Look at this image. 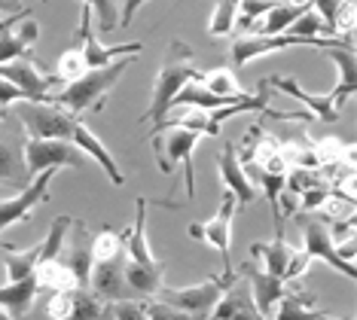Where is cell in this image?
I'll use <instances>...</instances> for the list:
<instances>
[{
  "mask_svg": "<svg viewBox=\"0 0 357 320\" xmlns=\"http://www.w3.org/2000/svg\"><path fill=\"white\" fill-rule=\"evenodd\" d=\"M202 79V68H196V59H192V49L183 43V40H172L165 49V59H162V68L153 79V98L150 107L144 113L147 122H162L168 113V107L177 98V92L186 83H199Z\"/></svg>",
  "mask_w": 357,
  "mask_h": 320,
  "instance_id": "obj_2",
  "label": "cell"
},
{
  "mask_svg": "<svg viewBox=\"0 0 357 320\" xmlns=\"http://www.w3.org/2000/svg\"><path fill=\"white\" fill-rule=\"evenodd\" d=\"M278 3L284 0H241L238 3V19H235V28L241 31V34H248L250 28H254V22H259L269 10H275Z\"/></svg>",
  "mask_w": 357,
  "mask_h": 320,
  "instance_id": "obj_35",
  "label": "cell"
},
{
  "mask_svg": "<svg viewBox=\"0 0 357 320\" xmlns=\"http://www.w3.org/2000/svg\"><path fill=\"white\" fill-rule=\"evenodd\" d=\"M287 34H296V37H324V34H327L330 37V31H327V24H324V19L318 13L305 10L294 24H290Z\"/></svg>",
  "mask_w": 357,
  "mask_h": 320,
  "instance_id": "obj_39",
  "label": "cell"
},
{
  "mask_svg": "<svg viewBox=\"0 0 357 320\" xmlns=\"http://www.w3.org/2000/svg\"><path fill=\"white\" fill-rule=\"evenodd\" d=\"M64 247H68V262L77 287H89V275H92L95 257H92V232L86 229L83 220H70L68 235H64Z\"/></svg>",
  "mask_w": 357,
  "mask_h": 320,
  "instance_id": "obj_13",
  "label": "cell"
},
{
  "mask_svg": "<svg viewBox=\"0 0 357 320\" xmlns=\"http://www.w3.org/2000/svg\"><path fill=\"white\" fill-rule=\"evenodd\" d=\"M79 49H83V59L89 70L107 68L110 61L126 59V55H141L144 43H119V46H104L101 37L92 31V10L83 3V15H79Z\"/></svg>",
  "mask_w": 357,
  "mask_h": 320,
  "instance_id": "obj_10",
  "label": "cell"
},
{
  "mask_svg": "<svg viewBox=\"0 0 357 320\" xmlns=\"http://www.w3.org/2000/svg\"><path fill=\"white\" fill-rule=\"evenodd\" d=\"M308 266H312V257H308L305 250H294L287 272H284V284H290V281H296V277H303Z\"/></svg>",
  "mask_w": 357,
  "mask_h": 320,
  "instance_id": "obj_46",
  "label": "cell"
},
{
  "mask_svg": "<svg viewBox=\"0 0 357 320\" xmlns=\"http://www.w3.org/2000/svg\"><path fill=\"white\" fill-rule=\"evenodd\" d=\"M235 19H238V6L229 3V0H217L208 22V37H229L235 31Z\"/></svg>",
  "mask_w": 357,
  "mask_h": 320,
  "instance_id": "obj_33",
  "label": "cell"
},
{
  "mask_svg": "<svg viewBox=\"0 0 357 320\" xmlns=\"http://www.w3.org/2000/svg\"><path fill=\"white\" fill-rule=\"evenodd\" d=\"M89 10H95L98 15V24L101 31H116L119 28V0H83Z\"/></svg>",
  "mask_w": 357,
  "mask_h": 320,
  "instance_id": "obj_38",
  "label": "cell"
},
{
  "mask_svg": "<svg viewBox=\"0 0 357 320\" xmlns=\"http://www.w3.org/2000/svg\"><path fill=\"white\" fill-rule=\"evenodd\" d=\"M68 226H70V217H55V220H52V226H50V235H46V241H40V257H37V262L61 259L64 235H68Z\"/></svg>",
  "mask_w": 357,
  "mask_h": 320,
  "instance_id": "obj_34",
  "label": "cell"
},
{
  "mask_svg": "<svg viewBox=\"0 0 357 320\" xmlns=\"http://www.w3.org/2000/svg\"><path fill=\"white\" fill-rule=\"evenodd\" d=\"M70 141H74V144L79 146V150H83V153L89 155V159L98 162V165L104 168V174L110 177V183H113V186H123V183H126V174L119 171L116 159H113L110 150L101 144V137L95 135V131L89 128L83 119H77V125H74V135H70Z\"/></svg>",
  "mask_w": 357,
  "mask_h": 320,
  "instance_id": "obj_18",
  "label": "cell"
},
{
  "mask_svg": "<svg viewBox=\"0 0 357 320\" xmlns=\"http://www.w3.org/2000/svg\"><path fill=\"white\" fill-rule=\"evenodd\" d=\"M144 311H147V320H205L196 314H186L181 308H172L159 299H144Z\"/></svg>",
  "mask_w": 357,
  "mask_h": 320,
  "instance_id": "obj_40",
  "label": "cell"
},
{
  "mask_svg": "<svg viewBox=\"0 0 357 320\" xmlns=\"http://www.w3.org/2000/svg\"><path fill=\"white\" fill-rule=\"evenodd\" d=\"M68 320H110L107 302H101L89 287L70 290V317Z\"/></svg>",
  "mask_w": 357,
  "mask_h": 320,
  "instance_id": "obj_27",
  "label": "cell"
},
{
  "mask_svg": "<svg viewBox=\"0 0 357 320\" xmlns=\"http://www.w3.org/2000/svg\"><path fill=\"white\" fill-rule=\"evenodd\" d=\"M305 10H312V3H308V0H284V3H278L275 10L266 13L259 22H254V28H257V34H263V37L287 34L290 24H294Z\"/></svg>",
  "mask_w": 357,
  "mask_h": 320,
  "instance_id": "obj_21",
  "label": "cell"
},
{
  "mask_svg": "<svg viewBox=\"0 0 357 320\" xmlns=\"http://www.w3.org/2000/svg\"><path fill=\"white\" fill-rule=\"evenodd\" d=\"M123 275H126L128 290L135 293V299H153L159 293V287H165L162 284V277H165V262L156 259V262H150V266H141V262L126 259Z\"/></svg>",
  "mask_w": 357,
  "mask_h": 320,
  "instance_id": "obj_19",
  "label": "cell"
},
{
  "mask_svg": "<svg viewBox=\"0 0 357 320\" xmlns=\"http://www.w3.org/2000/svg\"><path fill=\"white\" fill-rule=\"evenodd\" d=\"M318 320H336V317H330V314H324V311H321V314H318Z\"/></svg>",
  "mask_w": 357,
  "mask_h": 320,
  "instance_id": "obj_52",
  "label": "cell"
},
{
  "mask_svg": "<svg viewBox=\"0 0 357 320\" xmlns=\"http://www.w3.org/2000/svg\"><path fill=\"white\" fill-rule=\"evenodd\" d=\"M86 59H83V49L74 46V49H68V52L59 59V68H55V79L64 86V83H74V79H79L86 73Z\"/></svg>",
  "mask_w": 357,
  "mask_h": 320,
  "instance_id": "obj_36",
  "label": "cell"
},
{
  "mask_svg": "<svg viewBox=\"0 0 357 320\" xmlns=\"http://www.w3.org/2000/svg\"><path fill=\"white\" fill-rule=\"evenodd\" d=\"M19 101H31L28 92H22L19 86H13L10 79L0 77V116H3L6 110H10V104H19Z\"/></svg>",
  "mask_w": 357,
  "mask_h": 320,
  "instance_id": "obj_45",
  "label": "cell"
},
{
  "mask_svg": "<svg viewBox=\"0 0 357 320\" xmlns=\"http://www.w3.org/2000/svg\"><path fill=\"white\" fill-rule=\"evenodd\" d=\"M55 174H59V168L40 171V174L31 180L25 190L15 195V199L0 201V235H3V229H10L13 223H19V220H31V211H34L43 199H50V183H52Z\"/></svg>",
  "mask_w": 357,
  "mask_h": 320,
  "instance_id": "obj_11",
  "label": "cell"
},
{
  "mask_svg": "<svg viewBox=\"0 0 357 320\" xmlns=\"http://www.w3.org/2000/svg\"><path fill=\"white\" fill-rule=\"evenodd\" d=\"M250 257L263 262V272H269V275L284 281V272H287V266H290L294 247H290L287 238H284V229H275L272 241L269 244H254V247H250Z\"/></svg>",
  "mask_w": 357,
  "mask_h": 320,
  "instance_id": "obj_20",
  "label": "cell"
},
{
  "mask_svg": "<svg viewBox=\"0 0 357 320\" xmlns=\"http://www.w3.org/2000/svg\"><path fill=\"white\" fill-rule=\"evenodd\" d=\"M312 150H314V155H318L321 165L339 168V165H348V162H351L354 146L351 144H342L339 137H324V141H318Z\"/></svg>",
  "mask_w": 357,
  "mask_h": 320,
  "instance_id": "obj_32",
  "label": "cell"
},
{
  "mask_svg": "<svg viewBox=\"0 0 357 320\" xmlns=\"http://www.w3.org/2000/svg\"><path fill=\"white\" fill-rule=\"evenodd\" d=\"M37 257H40V244H34V247H28V250H15V247L6 250V253H3L6 284L22 281V277L34 275V268H37Z\"/></svg>",
  "mask_w": 357,
  "mask_h": 320,
  "instance_id": "obj_30",
  "label": "cell"
},
{
  "mask_svg": "<svg viewBox=\"0 0 357 320\" xmlns=\"http://www.w3.org/2000/svg\"><path fill=\"white\" fill-rule=\"evenodd\" d=\"M144 3H147V0H126V3H123V13H119V15H123V19H119V28H128V24L135 22V15H137V10H141Z\"/></svg>",
  "mask_w": 357,
  "mask_h": 320,
  "instance_id": "obj_47",
  "label": "cell"
},
{
  "mask_svg": "<svg viewBox=\"0 0 357 320\" xmlns=\"http://www.w3.org/2000/svg\"><path fill=\"white\" fill-rule=\"evenodd\" d=\"M324 52L333 59V64H336L339 70V83H336V92L345 98L354 95V86H357V68H354V43H333L327 46Z\"/></svg>",
  "mask_w": 357,
  "mask_h": 320,
  "instance_id": "obj_24",
  "label": "cell"
},
{
  "mask_svg": "<svg viewBox=\"0 0 357 320\" xmlns=\"http://www.w3.org/2000/svg\"><path fill=\"white\" fill-rule=\"evenodd\" d=\"M135 61V55H126V59H116L110 61L107 68H98V70H86L79 79L74 83H64L52 92V104L64 107L70 116L83 119L86 113H95L101 110L104 101L110 98L113 86L123 79V73L128 70V64Z\"/></svg>",
  "mask_w": 357,
  "mask_h": 320,
  "instance_id": "obj_1",
  "label": "cell"
},
{
  "mask_svg": "<svg viewBox=\"0 0 357 320\" xmlns=\"http://www.w3.org/2000/svg\"><path fill=\"white\" fill-rule=\"evenodd\" d=\"M92 257L95 262H107V259H128L126 247V232L104 226L98 235H92Z\"/></svg>",
  "mask_w": 357,
  "mask_h": 320,
  "instance_id": "obj_29",
  "label": "cell"
},
{
  "mask_svg": "<svg viewBox=\"0 0 357 320\" xmlns=\"http://www.w3.org/2000/svg\"><path fill=\"white\" fill-rule=\"evenodd\" d=\"M202 141V135L181 125H165L159 122L156 131L150 137L153 155H156V165L162 174L172 177L177 165H183V177H186V199L196 201V177H192V153Z\"/></svg>",
  "mask_w": 357,
  "mask_h": 320,
  "instance_id": "obj_3",
  "label": "cell"
},
{
  "mask_svg": "<svg viewBox=\"0 0 357 320\" xmlns=\"http://www.w3.org/2000/svg\"><path fill=\"white\" fill-rule=\"evenodd\" d=\"M34 281L40 290H52V293H61V290H74L77 281L70 275V268L64 266L61 259H50V262H37L34 268Z\"/></svg>",
  "mask_w": 357,
  "mask_h": 320,
  "instance_id": "obj_28",
  "label": "cell"
},
{
  "mask_svg": "<svg viewBox=\"0 0 357 320\" xmlns=\"http://www.w3.org/2000/svg\"><path fill=\"white\" fill-rule=\"evenodd\" d=\"M13 22H15V15H10V19H0V31H3V28H10Z\"/></svg>",
  "mask_w": 357,
  "mask_h": 320,
  "instance_id": "obj_50",
  "label": "cell"
},
{
  "mask_svg": "<svg viewBox=\"0 0 357 320\" xmlns=\"http://www.w3.org/2000/svg\"><path fill=\"white\" fill-rule=\"evenodd\" d=\"M241 277L248 281V290H250V302H254V308L259 311V317L269 320L272 317V308L278 305V299L287 293V284L281 281V277H275L269 272H263V268H257L254 262H248V266H241Z\"/></svg>",
  "mask_w": 357,
  "mask_h": 320,
  "instance_id": "obj_15",
  "label": "cell"
},
{
  "mask_svg": "<svg viewBox=\"0 0 357 320\" xmlns=\"http://www.w3.org/2000/svg\"><path fill=\"white\" fill-rule=\"evenodd\" d=\"M229 320H263V317H259V311L254 308V302H250V299H248V302H245V305H241L238 311H235V314H232Z\"/></svg>",
  "mask_w": 357,
  "mask_h": 320,
  "instance_id": "obj_48",
  "label": "cell"
},
{
  "mask_svg": "<svg viewBox=\"0 0 357 320\" xmlns=\"http://www.w3.org/2000/svg\"><path fill=\"white\" fill-rule=\"evenodd\" d=\"M220 177H223V186L235 195V201H238V208H245L257 199V186L254 180H250L248 168L241 165L238 159V150H235L232 141H223V153H220Z\"/></svg>",
  "mask_w": 357,
  "mask_h": 320,
  "instance_id": "obj_17",
  "label": "cell"
},
{
  "mask_svg": "<svg viewBox=\"0 0 357 320\" xmlns=\"http://www.w3.org/2000/svg\"><path fill=\"white\" fill-rule=\"evenodd\" d=\"M22 0H0V13H19Z\"/></svg>",
  "mask_w": 357,
  "mask_h": 320,
  "instance_id": "obj_49",
  "label": "cell"
},
{
  "mask_svg": "<svg viewBox=\"0 0 357 320\" xmlns=\"http://www.w3.org/2000/svg\"><path fill=\"white\" fill-rule=\"evenodd\" d=\"M229 3H235V6H238V3H241V0H229Z\"/></svg>",
  "mask_w": 357,
  "mask_h": 320,
  "instance_id": "obj_53",
  "label": "cell"
},
{
  "mask_svg": "<svg viewBox=\"0 0 357 320\" xmlns=\"http://www.w3.org/2000/svg\"><path fill=\"white\" fill-rule=\"evenodd\" d=\"M40 296V287L34 281V275L22 277V281H13V284H3L0 287V308H6L13 317H25L34 302Z\"/></svg>",
  "mask_w": 357,
  "mask_h": 320,
  "instance_id": "obj_23",
  "label": "cell"
},
{
  "mask_svg": "<svg viewBox=\"0 0 357 320\" xmlns=\"http://www.w3.org/2000/svg\"><path fill=\"white\" fill-rule=\"evenodd\" d=\"M202 86L208 89V92L214 95H223V98H241L248 95L245 89L238 86V79H235V73L229 68H217V70H202Z\"/></svg>",
  "mask_w": 357,
  "mask_h": 320,
  "instance_id": "obj_31",
  "label": "cell"
},
{
  "mask_svg": "<svg viewBox=\"0 0 357 320\" xmlns=\"http://www.w3.org/2000/svg\"><path fill=\"white\" fill-rule=\"evenodd\" d=\"M266 83H269V86H278L281 92H287V95L299 98V101L308 107L312 119H321V122H339V116H342V104H345V98L339 95L336 89H333V92H327V95H312V92H303L296 79H290V77H269Z\"/></svg>",
  "mask_w": 357,
  "mask_h": 320,
  "instance_id": "obj_14",
  "label": "cell"
},
{
  "mask_svg": "<svg viewBox=\"0 0 357 320\" xmlns=\"http://www.w3.org/2000/svg\"><path fill=\"white\" fill-rule=\"evenodd\" d=\"M235 277H238V272L235 275H214V277H208V281L190 284V287H159L156 299L165 302V305H172V308L186 311V314H196V317L208 320L211 308L217 305V299L223 296V290L235 281Z\"/></svg>",
  "mask_w": 357,
  "mask_h": 320,
  "instance_id": "obj_5",
  "label": "cell"
},
{
  "mask_svg": "<svg viewBox=\"0 0 357 320\" xmlns=\"http://www.w3.org/2000/svg\"><path fill=\"white\" fill-rule=\"evenodd\" d=\"M308 3H312V10L324 19V24H327V31H330V37H336L339 10H342L345 3H351V0H308Z\"/></svg>",
  "mask_w": 357,
  "mask_h": 320,
  "instance_id": "obj_41",
  "label": "cell"
},
{
  "mask_svg": "<svg viewBox=\"0 0 357 320\" xmlns=\"http://www.w3.org/2000/svg\"><path fill=\"white\" fill-rule=\"evenodd\" d=\"M333 43H354L351 37H296V34H275V37H263V34H238L229 46V64L232 68H245L254 59L263 55L281 52V49H296V46H314V49H327Z\"/></svg>",
  "mask_w": 357,
  "mask_h": 320,
  "instance_id": "obj_4",
  "label": "cell"
},
{
  "mask_svg": "<svg viewBox=\"0 0 357 320\" xmlns=\"http://www.w3.org/2000/svg\"><path fill=\"white\" fill-rule=\"evenodd\" d=\"M0 77L10 79L13 86H19L22 92H28L31 101H52V89L61 86L55 77H43L31 59H15L0 64Z\"/></svg>",
  "mask_w": 357,
  "mask_h": 320,
  "instance_id": "obj_12",
  "label": "cell"
},
{
  "mask_svg": "<svg viewBox=\"0 0 357 320\" xmlns=\"http://www.w3.org/2000/svg\"><path fill=\"white\" fill-rule=\"evenodd\" d=\"M22 144L15 141V135H0V180H6V183H25L28 180Z\"/></svg>",
  "mask_w": 357,
  "mask_h": 320,
  "instance_id": "obj_25",
  "label": "cell"
},
{
  "mask_svg": "<svg viewBox=\"0 0 357 320\" xmlns=\"http://www.w3.org/2000/svg\"><path fill=\"white\" fill-rule=\"evenodd\" d=\"M135 208H137L135 223L126 229L128 259L141 262V266H150V262H156V257H153V250H150V244H147V208H150V201L147 199H137Z\"/></svg>",
  "mask_w": 357,
  "mask_h": 320,
  "instance_id": "obj_22",
  "label": "cell"
},
{
  "mask_svg": "<svg viewBox=\"0 0 357 320\" xmlns=\"http://www.w3.org/2000/svg\"><path fill=\"white\" fill-rule=\"evenodd\" d=\"M110 320H147L141 299H123V302H110Z\"/></svg>",
  "mask_w": 357,
  "mask_h": 320,
  "instance_id": "obj_42",
  "label": "cell"
},
{
  "mask_svg": "<svg viewBox=\"0 0 357 320\" xmlns=\"http://www.w3.org/2000/svg\"><path fill=\"white\" fill-rule=\"evenodd\" d=\"M10 31H13V37L19 40L22 46H28V49H34L37 40H40V22L34 19V13H31V10L15 15V22H13Z\"/></svg>",
  "mask_w": 357,
  "mask_h": 320,
  "instance_id": "obj_37",
  "label": "cell"
},
{
  "mask_svg": "<svg viewBox=\"0 0 357 320\" xmlns=\"http://www.w3.org/2000/svg\"><path fill=\"white\" fill-rule=\"evenodd\" d=\"M235 213H238V201H235V195L229 190H223L217 213L208 223H199V241L220 253L223 275H235V268H232V220H235Z\"/></svg>",
  "mask_w": 357,
  "mask_h": 320,
  "instance_id": "obj_9",
  "label": "cell"
},
{
  "mask_svg": "<svg viewBox=\"0 0 357 320\" xmlns=\"http://www.w3.org/2000/svg\"><path fill=\"white\" fill-rule=\"evenodd\" d=\"M272 311H275L272 320H318V314H321V311L314 308V296L305 290L284 293Z\"/></svg>",
  "mask_w": 357,
  "mask_h": 320,
  "instance_id": "obj_26",
  "label": "cell"
},
{
  "mask_svg": "<svg viewBox=\"0 0 357 320\" xmlns=\"http://www.w3.org/2000/svg\"><path fill=\"white\" fill-rule=\"evenodd\" d=\"M86 162V153L74 141L61 137H25V171L40 174L46 168H79Z\"/></svg>",
  "mask_w": 357,
  "mask_h": 320,
  "instance_id": "obj_8",
  "label": "cell"
},
{
  "mask_svg": "<svg viewBox=\"0 0 357 320\" xmlns=\"http://www.w3.org/2000/svg\"><path fill=\"white\" fill-rule=\"evenodd\" d=\"M46 317L50 320H68L70 317V290L52 293L50 302H46Z\"/></svg>",
  "mask_w": 357,
  "mask_h": 320,
  "instance_id": "obj_44",
  "label": "cell"
},
{
  "mask_svg": "<svg viewBox=\"0 0 357 320\" xmlns=\"http://www.w3.org/2000/svg\"><path fill=\"white\" fill-rule=\"evenodd\" d=\"M126 259H107V262H95L92 275H89V290L95 293L101 302H123V299H135V293L128 290L126 275H123Z\"/></svg>",
  "mask_w": 357,
  "mask_h": 320,
  "instance_id": "obj_16",
  "label": "cell"
},
{
  "mask_svg": "<svg viewBox=\"0 0 357 320\" xmlns=\"http://www.w3.org/2000/svg\"><path fill=\"white\" fill-rule=\"evenodd\" d=\"M299 226H303V238H305V253L314 259H324L333 272L345 275L348 281H357V268L354 262H345L336 253V238L330 232V217H321V213H296Z\"/></svg>",
  "mask_w": 357,
  "mask_h": 320,
  "instance_id": "obj_7",
  "label": "cell"
},
{
  "mask_svg": "<svg viewBox=\"0 0 357 320\" xmlns=\"http://www.w3.org/2000/svg\"><path fill=\"white\" fill-rule=\"evenodd\" d=\"M10 28H13V24H10ZM10 28L0 31V64L15 61V59H28V52H31L28 46H22L19 40L13 37V31H10Z\"/></svg>",
  "mask_w": 357,
  "mask_h": 320,
  "instance_id": "obj_43",
  "label": "cell"
},
{
  "mask_svg": "<svg viewBox=\"0 0 357 320\" xmlns=\"http://www.w3.org/2000/svg\"><path fill=\"white\" fill-rule=\"evenodd\" d=\"M15 119L25 125L28 137H61L70 141L77 125V116H70L64 107L52 104V101H19L15 107Z\"/></svg>",
  "mask_w": 357,
  "mask_h": 320,
  "instance_id": "obj_6",
  "label": "cell"
},
{
  "mask_svg": "<svg viewBox=\"0 0 357 320\" xmlns=\"http://www.w3.org/2000/svg\"><path fill=\"white\" fill-rule=\"evenodd\" d=\"M0 320H13V314L6 308H0Z\"/></svg>",
  "mask_w": 357,
  "mask_h": 320,
  "instance_id": "obj_51",
  "label": "cell"
}]
</instances>
